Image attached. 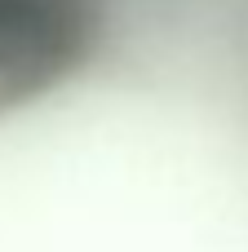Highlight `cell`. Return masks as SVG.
I'll return each instance as SVG.
<instances>
[{
  "label": "cell",
  "mask_w": 248,
  "mask_h": 252,
  "mask_svg": "<svg viewBox=\"0 0 248 252\" xmlns=\"http://www.w3.org/2000/svg\"><path fill=\"white\" fill-rule=\"evenodd\" d=\"M102 31V0H0V115L71 80Z\"/></svg>",
  "instance_id": "1"
}]
</instances>
